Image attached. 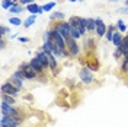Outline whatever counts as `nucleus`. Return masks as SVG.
<instances>
[{"label":"nucleus","instance_id":"18","mask_svg":"<svg viewBox=\"0 0 128 127\" xmlns=\"http://www.w3.org/2000/svg\"><path fill=\"white\" fill-rule=\"evenodd\" d=\"M9 12H10V13H13V15H19V13H22V12H24V6H22V5H15L13 8L9 9Z\"/></svg>","mask_w":128,"mask_h":127},{"label":"nucleus","instance_id":"13","mask_svg":"<svg viewBox=\"0 0 128 127\" xmlns=\"http://www.w3.org/2000/svg\"><path fill=\"white\" fill-rule=\"evenodd\" d=\"M122 41H124V37H122V32H115V35H114V40H112V42H114V45H115V48H120L121 44H122Z\"/></svg>","mask_w":128,"mask_h":127},{"label":"nucleus","instance_id":"21","mask_svg":"<svg viewBox=\"0 0 128 127\" xmlns=\"http://www.w3.org/2000/svg\"><path fill=\"white\" fill-rule=\"evenodd\" d=\"M50 67L52 69V72L57 70V57L51 53H50Z\"/></svg>","mask_w":128,"mask_h":127},{"label":"nucleus","instance_id":"28","mask_svg":"<svg viewBox=\"0 0 128 127\" xmlns=\"http://www.w3.org/2000/svg\"><path fill=\"white\" fill-rule=\"evenodd\" d=\"M121 56H124V53H122V50H121V48H116V51L114 53V57H115V58H120Z\"/></svg>","mask_w":128,"mask_h":127},{"label":"nucleus","instance_id":"26","mask_svg":"<svg viewBox=\"0 0 128 127\" xmlns=\"http://www.w3.org/2000/svg\"><path fill=\"white\" fill-rule=\"evenodd\" d=\"M9 22H10V25H13V26H19V25L22 24V21L19 18H9Z\"/></svg>","mask_w":128,"mask_h":127},{"label":"nucleus","instance_id":"1","mask_svg":"<svg viewBox=\"0 0 128 127\" xmlns=\"http://www.w3.org/2000/svg\"><path fill=\"white\" fill-rule=\"evenodd\" d=\"M56 29L58 31V34H60L66 41L72 38V25H70V22L61 21V22H58V24L56 25Z\"/></svg>","mask_w":128,"mask_h":127},{"label":"nucleus","instance_id":"36","mask_svg":"<svg viewBox=\"0 0 128 127\" xmlns=\"http://www.w3.org/2000/svg\"><path fill=\"white\" fill-rule=\"evenodd\" d=\"M68 2H72V3H73V2H77V0H68Z\"/></svg>","mask_w":128,"mask_h":127},{"label":"nucleus","instance_id":"16","mask_svg":"<svg viewBox=\"0 0 128 127\" xmlns=\"http://www.w3.org/2000/svg\"><path fill=\"white\" fill-rule=\"evenodd\" d=\"M35 21H36V15H29V18H26V21L24 22V26L25 28H29V26H32L35 24Z\"/></svg>","mask_w":128,"mask_h":127},{"label":"nucleus","instance_id":"20","mask_svg":"<svg viewBox=\"0 0 128 127\" xmlns=\"http://www.w3.org/2000/svg\"><path fill=\"white\" fill-rule=\"evenodd\" d=\"M13 86H16L18 89H20L22 88V83H24V80H20V79H18V78H15V76H12L10 78V80H9Z\"/></svg>","mask_w":128,"mask_h":127},{"label":"nucleus","instance_id":"3","mask_svg":"<svg viewBox=\"0 0 128 127\" xmlns=\"http://www.w3.org/2000/svg\"><path fill=\"white\" fill-rule=\"evenodd\" d=\"M18 70H20L22 73L25 75V79H35L36 78V72L34 70V67H32L29 63H22L20 66H19V69Z\"/></svg>","mask_w":128,"mask_h":127},{"label":"nucleus","instance_id":"2","mask_svg":"<svg viewBox=\"0 0 128 127\" xmlns=\"http://www.w3.org/2000/svg\"><path fill=\"white\" fill-rule=\"evenodd\" d=\"M2 115H9V117H16V118H20L19 117V110H16L13 105H10L8 102H3L2 101Z\"/></svg>","mask_w":128,"mask_h":127},{"label":"nucleus","instance_id":"27","mask_svg":"<svg viewBox=\"0 0 128 127\" xmlns=\"http://www.w3.org/2000/svg\"><path fill=\"white\" fill-rule=\"evenodd\" d=\"M32 3H35V0H20L19 2V5H22V6H28V5H32Z\"/></svg>","mask_w":128,"mask_h":127},{"label":"nucleus","instance_id":"35","mask_svg":"<svg viewBox=\"0 0 128 127\" xmlns=\"http://www.w3.org/2000/svg\"><path fill=\"white\" fill-rule=\"evenodd\" d=\"M125 6H128V0H125Z\"/></svg>","mask_w":128,"mask_h":127},{"label":"nucleus","instance_id":"10","mask_svg":"<svg viewBox=\"0 0 128 127\" xmlns=\"http://www.w3.org/2000/svg\"><path fill=\"white\" fill-rule=\"evenodd\" d=\"M36 57H38V60L42 63V66H44L45 69H47V67H50V53L44 51V50H41V51H38V53H36Z\"/></svg>","mask_w":128,"mask_h":127},{"label":"nucleus","instance_id":"17","mask_svg":"<svg viewBox=\"0 0 128 127\" xmlns=\"http://www.w3.org/2000/svg\"><path fill=\"white\" fill-rule=\"evenodd\" d=\"M88 32H96V19H88Z\"/></svg>","mask_w":128,"mask_h":127},{"label":"nucleus","instance_id":"14","mask_svg":"<svg viewBox=\"0 0 128 127\" xmlns=\"http://www.w3.org/2000/svg\"><path fill=\"white\" fill-rule=\"evenodd\" d=\"M115 32H116V31H115V25H109V26H108V31H106V35H105V37H106V40L112 42Z\"/></svg>","mask_w":128,"mask_h":127},{"label":"nucleus","instance_id":"24","mask_svg":"<svg viewBox=\"0 0 128 127\" xmlns=\"http://www.w3.org/2000/svg\"><path fill=\"white\" fill-rule=\"evenodd\" d=\"M116 26H118L120 32H125V31H127V25L124 24V21H121V19L116 22Z\"/></svg>","mask_w":128,"mask_h":127},{"label":"nucleus","instance_id":"4","mask_svg":"<svg viewBox=\"0 0 128 127\" xmlns=\"http://www.w3.org/2000/svg\"><path fill=\"white\" fill-rule=\"evenodd\" d=\"M22 118H16V117H9V115H2L0 120V126L2 127H18L20 124Z\"/></svg>","mask_w":128,"mask_h":127},{"label":"nucleus","instance_id":"25","mask_svg":"<svg viewBox=\"0 0 128 127\" xmlns=\"http://www.w3.org/2000/svg\"><path fill=\"white\" fill-rule=\"evenodd\" d=\"M80 37H82V34H80V31L72 26V38H74V40H79Z\"/></svg>","mask_w":128,"mask_h":127},{"label":"nucleus","instance_id":"12","mask_svg":"<svg viewBox=\"0 0 128 127\" xmlns=\"http://www.w3.org/2000/svg\"><path fill=\"white\" fill-rule=\"evenodd\" d=\"M26 10H28L31 15H40V13H42V12H44V10H42V6H38L36 3L28 5V6H26Z\"/></svg>","mask_w":128,"mask_h":127},{"label":"nucleus","instance_id":"29","mask_svg":"<svg viewBox=\"0 0 128 127\" xmlns=\"http://www.w3.org/2000/svg\"><path fill=\"white\" fill-rule=\"evenodd\" d=\"M8 32H9V29L4 26V25L0 26V35H2V37H4V34H8Z\"/></svg>","mask_w":128,"mask_h":127},{"label":"nucleus","instance_id":"7","mask_svg":"<svg viewBox=\"0 0 128 127\" xmlns=\"http://www.w3.org/2000/svg\"><path fill=\"white\" fill-rule=\"evenodd\" d=\"M18 92H19V89L16 86H13L10 82H6V83H3L2 85V94H8V95H12V96H18Z\"/></svg>","mask_w":128,"mask_h":127},{"label":"nucleus","instance_id":"9","mask_svg":"<svg viewBox=\"0 0 128 127\" xmlns=\"http://www.w3.org/2000/svg\"><path fill=\"white\" fill-rule=\"evenodd\" d=\"M106 31H108V26L105 25V22L100 18H96V34H98V37L106 35Z\"/></svg>","mask_w":128,"mask_h":127},{"label":"nucleus","instance_id":"22","mask_svg":"<svg viewBox=\"0 0 128 127\" xmlns=\"http://www.w3.org/2000/svg\"><path fill=\"white\" fill-rule=\"evenodd\" d=\"M64 18H66V15H64V13H61V12H54V13H51V16H50V19H51V21H54V19L64 21Z\"/></svg>","mask_w":128,"mask_h":127},{"label":"nucleus","instance_id":"32","mask_svg":"<svg viewBox=\"0 0 128 127\" xmlns=\"http://www.w3.org/2000/svg\"><path fill=\"white\" fill-rule=\"evenodd\" d=\"M0 47H2V50L4 48V40H3V37H2V41H0Z\"/></svg>","mask_w":128,"mask_h":127},{"label":"nucleus","instance_id":"31","mask_svg":"<svg viewBox=\"0 0 128 127\" xmlns=\"http://www.w3.org/2000/svg\"><path fill=\"white\" fill-rule=\"evenodd\" d=\"M18 40L25 44V42H28V41H29V38H25V37H18Z\"/></svg>","mask_w":128,"mask_h":127},{"label":"nucleus","instance_id":"34","mask_svg":"<svg viewBox=\"0 0 128 127\" xmlns=\"http://www.w3.org/2000/svg\"><path fill=\"white\" fill-rule=\"evenodd\" d=\"M109 2H111V3H116V2H118V0H109Z\"/></svg>","mask_w":128,"mask_h":127},{"label":"nucleus","instance_id":"23","mask_svg":"<svg viewBox=\"0 0 128 127\" xmlns=\"http://www.w3.org/2000/svg\"><path fill=\"white\" fill-rule=\"evenodd\" d=\"M56 8V2H50V3H47V5H44L42 6V10H45V12H50L51 9Z\"/></svg>","mask_w":128,"mask_h":127},{"label":"nucleus","instance_id":"33","mask_svg":"<svg viewBox=\"0 0 128 127\" xmlns=\"http://www.w3.org/2000/svg\"><path fill=\"white\" fill-rule=\"evenodd\" d=\"M124 42L127 44V48H128V35H127V37H124Z\"/></svg>","mask_w":128,"mask_h":127},{"label":"nucleus","instance_id":"5","mask_svg":"<svg viewBox=\"0 0 128 127\" xmlns=\"http://www.w3.org/2000/svg\"><path fill=\"white\" fill-rule=\"evenodd\" d=\"M79 76H80V80L84 82V83H92L93 82V73L89 67H82L79 72Z\"/></svg>","mask_w":128,"mask_h":127},{"label":"nucleus","instance_id":"19","mask_svg":"<svg viewBox=\"0 0 128 127\" xmlns=\"http://www.w3.org/2000/svg\"><path fill=\"white\" fill-rule=\"evenodd\" d=\"M2 101L10 104V105H13V104H15V96L8 95V94H2Z\"/></svg>","mask_w":128,"mask_h":127},{"label":"nucleus","instance_id":"30","mask_svg":"<svg viewBox=\"0 0 128 127\" xmlns=\"http://www.w3.org/2000/svg\"><path fill=\"white\" fill-rule=\"evenodd\" d=\"M118 12L120 13H127L128 15V6H125V8H122V9H118Z\"/></svg>","mask_w":128,"mask_h":127},{"label":"nucleus","instance_id":"8","mask_svg":"<svg viewBox=\"0 0 128 127\" xmlns=\"http://www.w3.org/2000/svg\"><path fill=\"white\" fill-rule=\"evenodd\" d=\"M66 42H67V50L70 51V54L72 56H79L80 48H79V44L76 42V40L74 38H70V40H67Z\"/></svg>","mask_w":128,"mask_h":127},{"label":"nucleus","instance_id":"6","mask_svg":"<svg viewBox=\"0 0 128 127\" xmlns=\"http://www.w3.org/2000/svg\"><path fill=\"white\" fill-rule=\"evenodd\" d=\"M68 22H70V25H72L73 28L79 29L82 35H84V32L88 31V29H86V28L82 25V18H80V16H72V18L68 19Z\"/></svg>","mask_w":128,"mask_h":127},{"label":"nucleus","instance_id":"15","mask_svg":"<svg viewBox=\"0 0 128 127\" xmlns=\"http://www.w3.org/2000/svg\"><path fill=\"white\" fill-rule=\"evenodd\" d=\"M15 5H19L16 0H3V2H2V8L6 9V10H9L10 8H13Z\"/></svg>","mask_w":128,"mask_h":127},{"label":"nucleus","instance_id":"11","mask_svg":"<svg viewBox=\"0 0 128 127\" xmlns=\"http://www.w3.org/2000/svg\"><path fill=\"white\" fill-rule=\"evenodd\" d=\"M29 64H31L32 67H34V70L36 72L38 75H41L42 72L45 70V67L42 66V63H41L40 60H38V57H36V56H35V57H32V58H31V61H29Z\"/></svg>","mask_w":128,"mask_h":127}]
</instances>
